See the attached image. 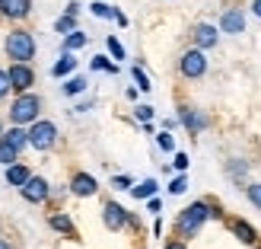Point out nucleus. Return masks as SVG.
Returning a JSON list of instances; mask_svg holds the SVG:
<instances>
[{"mask_svg": "<svg viewBox=\"0 0 261 249\" xmlns=\"http://www.w3.org/2000/svg\"><path fill=\"white\" fill-rule=\"evenodd\" d=\"M7 74H10V83H13V89H19V93L32 86V71L25 67V64H13V67H10Z\"/></svg>", "mask_w": 261, "mask_h": 249, "instance_id": "6e6552de", "label": "nucleus"}, {"mask_svg": "<svg viewBox=\"0 0 261 249\" xmlns=\"http://www.w3.org/2000/svg\"><path fill=\"white\" fill-rule=\"evenodd\" d=\"M204 71H207V58L201 51H188V55L181 58V74L185 77H201Z\"/></svg>", "mask_w": 261, "mask_h": 249, "instance_id": "423d86ee", "label": "nucleus"}, {"mask_svg": "<svg viewBox=\"0 0 261 249\" xmlns=\"http://www.w3.org/2000/svg\"><path fill=\"white\" fill-rule=\"evenodd\" d=\"M96 179L93 176H86V173H76L73 176V182H70V192L73 195H80V198H86V195H96Z\"/></svg>", "mask_w": 261, "mask_h": 249, "instance_id": "1a4fd4ad", "label": "nucleus"}, {"mask_svg": "<svg viewBox=\"0 0 261 249\" xmlns=\"http://www.w3.org/2000/svg\"><path fill=\"white\" fill-rule=\"evenodd\" d=\"M4 141L10 144V147H16V150H22L25 144H29V134H25V131H19V128H13V131H10V134H7Z\"/></svg>", "mask_w": 261, "mask_h": 249, "instance_id": "f3484780", "label": "nucleus"}, {"mask_svg": "<svg viewBox=\"0 0 261 249\" xmlns=\"http://www.w3.org/2000/svg\"><path fill=\"white\" fill-rule=\"evenodd\" d=\"M109 51H112V55L118 58V61L124 58V48H121V42H118V38H109Z\"/></svg>", "mask_w": 261, "mask_h": 249, "instance_id": "c756f323", "label": "nucleus"}, {"mask_svg": "<svg viewBox=\"0 0 261 249\" xmlns=\"http://www.w3.org/2000/svg\"><path fill=\"white\" fill-rule=\"evenodd\" d=\"M115 186H118V189H127V192H130V179H127V176H115Z\"/></svg>", "mask_w": 261, "mask_h": 249, "instance_id": "72a5a7b5", "label": "nucleus"}, {"mask_svg": "<svg viewBox=\"0 0 261 249\" xmlns=\"http://www.w3.org/2000/svg\"><path fill=\"white\" fill-rule=\"evenodd\" d=\"M181 122H185V128H188V131H201V128L207 125L204 115H194L191 109H181Z\"/></svg>", "mask_w": 261, "mask_h": 249, "instance_id": "4468645a", "label": "nucleus"}, {"mask_svg": "<svg viewBox=\"0 0 261 249\" xmlns=\"http://www.w3.org/2000/svg\"><path fill=\"white\" fill-rule=\"evenodd\" d=\"M32 179V173H29V169H25L22 163H13V166H7V182H10V186H25V182H29Z\"/></svg>", "mask_w": 261, "mask_h": 249, "instance_id": "f8f14e48", "label": "nucleus"}, {"mask_svg": "<svg viewBox=\"0 0 261 249\" xmlns=\"http://www.w3.org/2000/svg\"><path fill=\"white\" fill-rule=\"evenodd\" d=\"M156 144H160L163 150H175V141H172V134H169V131H163V134H156Z\"/></svg>", "mask_w": 261, "mask_h": 249, "instance_id": "393cba45", "label": "nucleus"}, {"mask_svg": "<svg viewBox=\"0 0 261 249\" xmlns=\"http://www.w3.org/2000/svg\"><path fill=\"white\" fill-rule=\"evenodd\" d=\"M29 0H0V10L7 13V16H13V19H19V16H25L29 13Z\"/></svg>", "mask_w": 261, "mask_h": 249, "instance_id": "ddd939ff", "label": "nucleus"}, {"mask_svg": "<svg viewBox=\"0 0 261 249\" xmlns=\"http://www.w3.org/2000/svg\"><path fill=\"white\" fill-rule=\"evenodd\" d=\"M73 67H76L73 55H70V51H64V55H61V61L55 64V71H51V74H55V77H64V74H70Z\"/></svg>", "mask_w": 261, "mask_h": 249, "instance_id": "2eb2a0df", "label": "nucleus"}, {"mask_svg": "<svg viewBox=\"0 0 261 249\" xmlns=\"http://www.w3.org/2000/svg\"><path fill=\"white\" fill-rule=\"evenodd\" d=\"M83 89H86V80H83V77H73V80H67L64 93H67V96H76V93H83Z\"/></svg>", "mask_w": 261, "mask_h": 249, "instance_id": "4be33fe9", "label": "nucleus"}, {"mask_svg": "<svg viewBox=\"0 0 261 249\" xmlns=\"http://www.w3.org/2000/svg\"><path fill=\"white\" fill-rule=\"evenodd\" d=\"M153 192H156V182H153V179H147V182H140V186L130 189V195H134V198H153Z\"/></svg>", "mask_w": 261, "mask_h": 249, "instance_id": "a211bd4d", "label": "nucleus"}, {"mask_svg": "<svg viewBox=\"0 0 261 249\" xmlns=\"http://www.w3.org/2000/svg\"><path fill=\"white\" fill-rule=\"evenodd\" d=\"M137 119H140V122H150V119H153V109H150V106H137Z\"/></svg>", "mask_w": 261, "mask_h": 249, "instance_id": "2f4dec72", "label": "nucleus"}, {"mask_svg": "<svg viewBox=\"0 0 261 249\" xmlns=\"http://www.w3.org/2000/svg\"><path fill=\"white\" fill-rule=\"evenodd\" d=\"M220 29H223V32H242V29H245L242 10H226L223 19H220Z\"/></svg>", "mask_w": 261, "mask_h": 249, "instance_id": "9d476101", "label": "nucleus"}, {"mask_svg": "<svg viewBox=\"0 0 261 249\" xmlns=\"http://www.w3.org/2000/svg\"><path fill=\"white\" fill-rule=\"evenodd\" d=\"M86 45V35L83 32H70L67 38H64V51H76V48H83Z\"/></svg>", "mask_w": 261, "mask_h": 249, "instance_id": "6ab92c4d", "label": "nucleus"}, {"mask_svg": "<svg viewBox=\"0 0 261 249\" xmlns=\"http://www.w3.org/2000/svg\"><path fill=\"white\" fill-rule=\"evenodd\" d=\"M166 249H185V246H181V243L175 240V243H166Z\"/></svg>", "mask_w": 261, "mask_h": 249, "instance_id": "f704fd0d", "label": "nucleus"}, {"mask_svg": "<svg viewBox=\"0 0 261 249\" xmlns=\"http://www.w3.org/2000/svg\"><path fill=\"white\" fill-rule=\"evenodd\" d=\"M55 29H58V32H76V29H73V16H61V19L55 22Z\"/></svg>", "mask_w": 261, "mask_h": 249, "instance_id": "a878e982", "label": "nucleus"}, {"mask_svg": "<svg viewBox=\"0 0 261 249\" xmlns=\"http://www.w3.org/2000/svg\"><path fill=\"white\" fill-rule=\"evenodd\" d=\"M232 233H236L242 243H255V230L245 224V220H232Z\"/></svg>", "mask_w": 261, "mask_h": 249, "instance_id": "dca6fc26", "label": "nucleus"}, {"mask_svg": "<svg viewBox=\"0 0 261 249\" xmlns=\"http://www.w3.org/2000/svg\"><path fill=\"white\" fill-rule=\"evenodd\" d=\"M207 217H214V214H211V205H207V201H194V205H188L185 211H181V217H178V233H181V237H191V233H198Z\"/></svg>", "mask_w": 261, "mask_h": 249, "instance_id": "f257e3e1", "label": "nucleus"}, {"mask_svg": "<svg viewBox=\"0 0 261 249\" xmlns=\"http://www.w3.org/2000/svg\"><path fill=\"white\" fill-rule=\"evenodd\" d=\"M38 109H42V102H38V96L32 93H22L16 102H13V109H10V119L16 122V125H25V122H32L35 125V115Z\"/></svg>", "mask_w": 261, "mask_h": 249, "instance_id": "7ed1b4c3", "label": "nucleus"}, {"mask_svg": "<svg viewBox=\"0 0 261 249\" xmlns=\"http://www.w3.org/2000/svg\"><path fill=\"white\" fill-rule=\"evenodd\" d=\"M102 220H106V227H109V230H121L127 220H130V214L124 211L121 205L109 201V205H106V211H102Z\"/></svg>", "mask_w": 261, "mask_h": 249, "instance_id": "39448f33", "label": "nucleus"}, {"mask_svg": "<svg viewBox=\"0 0 261 249\" xmlns=\"http://www.w3.org/2000/svg\"><path fill=\"white\" fill-rule=\"evenodd\" d=\"M0 249H10V246H7V243H4V240H0Z\"/></svg>", "mask_w": 261, "mask_h": 249, "instance_id": "e433bc0d", "label": "nucleus"}, {"mask_svg": "<svg viewBox=\"0 0 261 249\" xmlns=\"http://www.w3.org/2000/svg\"><path fill=\"white\" fill-rule=\"evenodd\" d=\"M7 55L16 61V64H25V61L35 55V42H32V35H29V32H22V29L10 32V35H7Z\"/></svg>", "mask_w": 261, "mask_h": 249, "instance_id": "f03ea898", "label": "nucleus"}, {"mask_svg": "<svg viewBox=\"0 0 261 249\" xmlns=\"http://www.w3.org/2000/svg\"><path fill=\"white\" fill-rule=\"evenodd\" d=\"M55 138H58V128L51 122H35L32 131H29V144L35 150H48L51 144H55Z\"/></svg>", "mask_w": 261, "mask_h": 249, "instance_id": "20e7f679", "label": "nucleus"}, {"mask_svg": "<svg viewBox=\"0 0 261 249\" xmlns=\"http://www.w3.org/2000/svg\"><path fill=\"white\" fill-rule=\"evenodd\" d=\"M22 198H25V201H45V198H48V182H45L42 176H32V179L22 186Z\"/></svg>", "mask_w": 261, "mask_h": 249, "instance_id": "0eeeda50", "label": "nucleus"}, {"mask_svg": "<svg viewBox=\"0 0 261 249\" xmlns=\"http://www.w3.org/2000/svg\"><path fill=\"white\" fill-rule=\"evenodd\" d=\"M188 189V182H185V176H178L175 182H172V186H169V192H172V195H181V192H185Z\"/></svg>", "mask_w": 261, "mask_h": 249, "instance_id": "7c9ffc66", "label": "nucleus"}, {"mask_svg": "<svg viewBox=\"0 0 261 249\" xmlns=\"http://www.w3.org/2000/svg\"><path fill=\"white\" fill-rule=\"evenodd\" d=\"M51 227H55V230H61V233H73L70 217H64V214H51Z\"/></svg>", "mask_w": 261, "mask_h": 249, "instance_id": "412c9836", "label": "nucleus"}, {"mask_svg": "<svg viewBox=\"0 0 261 249\" xmlns=\"http://www.w3.org/2000/svg\"><path fill=\"white\" fill-rule=\"evenodd\" d=\"M175 169H188V156L185 153H175V163H172Z\"/></svg>", "mask_w": 261, "mask_h": 249, "instance_id": "473e14b6", "label": "nucleus"}, {"mask_svg": "<svg viewBox=\"0 0 261 249\" xmlns=\"http://www.w3.org/2000/svg\"><path fill=\"white\" fill-rule=\"evenodd\" d=\"M134 80H137V86H140V89H153V86H150V80H147V74H143L140 67H134Z\"/></svg>", "mask_w": 261, "mask_h": 249, "instance_id": "c85d7f7f", "label": "nucleus"}, {"mask_svg": "<svg viewBox=\"0 0 261 249\" xmlns=\"http://www.w3.org/2000/svg\"><path fill=\"white\" fill-rule=\"evenodd\" d=\"M252 10H255L258 16H261V0H255V4H252Z\"/></svg>", "mask_w": 261, "mask_h": 249, "instance_id": "c9c22d12", "label": "nucleus"}, {"mask_svg": "<svg viewBox=\"0 0 261 249\" xmlns=\"http://www.w3.org/2000/svg\"><path fill=\"white\" fill-rule=\"evenodd\" d=\"M194 42H198L201 48L217 45V29H214V26H207V22H198V26H194Z\"/></svg>", "mask_w": 261, "mask_h": 249, "instance_id": "9b49d317", "label": "nucleus"}, {"mask_svg": "<svg viewBox=\"0 0 261 249\" xmlns=\"http://www.w3.org/2000/svg\"><path fill=\"white\" fill-rule=\"evenodd\" d=\"M93 71H109V74H118V64H112L109 58H93Z\"/></svg>", "mask_w": 261, "mask_h": 249, "instance_id": "b1692460", "label": "nucleus"}, {"mask_svg": "<svg viewBox=\"0 0 261 249\" xmlns=\"http://www.w3.org/2000/svg\"><path fill=\"white\" fill-rule=\"evenodd\" d=\"M89 10H93L96 16H102V19H115V16H118V10H112V7H106V4H93Z\"/></svg>", "mask_w": 261, "mask_h": 249, "instance_id": "5701e85b", "label": "nucleus"}, {"mask_svg": "<svg viewBox=\"0 0 261 249\" xmlns=\"http://www.w3.org/2000/svg\"><path fill=\"white\" fill-rule=\"evenodd\" d=\"M16 147H10V144L7 141H0V163H7V166H13V163H16Z\"/></svg>", "mask_w": 261, "mask_h": 249, "instance_id": "aec40b11", "label": "nucleus"}, {"mask_svg": "<svg viewBox=\"0 0 261 249\" xmlns=\"http://www.w3.org/2000/svg\"><path fill=\"white\" fill-rule=\"evenodd\" d=\"M10 86H13V83H10V74H7V71H0V99L10 93Z\"/></svg>", "mask_w": 261, "mask_h": 249, "instance_id": "cd10ccee", "label": "nucleus"}, {"mask_svg": "<svg viewBox=\"0 0 261 249\" xmlns=\"http://www.w3.org/2000/svg\"><path fill=\"white\" fill-rule=\"evenodd\" d=\"M249 198L255 208H261V182H255V186H249Z\"/></svg>", "mask_w": 261, "mask_h": 249, "instance_id": "bb28decb", "label": "nucleus"}]
</instances>
